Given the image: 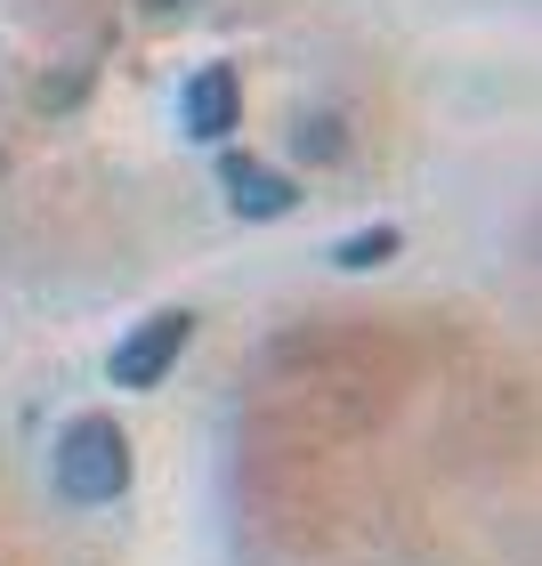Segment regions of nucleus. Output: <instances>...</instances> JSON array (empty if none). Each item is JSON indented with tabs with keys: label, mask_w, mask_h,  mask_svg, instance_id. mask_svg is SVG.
Returning a JSON list of instances; mask_svg holds the SVG:
<instances>
[{
	"label": "nucleus",
	"mask_w": 542,
	"mask_h": 566,
	"mask_svg": "<svg viewBox=\"0 0 542 566\" xmlns=\"http://www.w3.org/2000/svg\"><path fill=\"white\" fill-rule=\"evenodd\" d=\"M58 485L73 502H114L131 485V446H122L114 421H73L58 446Z\"/></svg>",
	"instance_id": "f257e3e1"
},
{
	"label": "nucleus",
	"mask_w": 542,
	"mask_h": 566,
	"mask_svg": "<svg viewBox=\"0 0 542 566\" xmlns=\"http://www.w3.org/2000/svg\"><path fill=\"white\" fill-rule=\"evenodd\" d=\"M187 340H195V316H187V307H163L154 324H138L131 340L114 348V365H106V373L122 380V389H154V380L178 365V348H187Z\"/></svg>",
	"instance_id": "f03ea898"
},
{
	"label": "nucleus",
	"mask_w": 542,
	"mask_h": 566,
	"mask_svg": "<svg viewBox=\"0 0 542 566\" xmlns=\"http://www.w3.org/2000/svg\"><path fill=\"white\" fill-rule=\"evenodd\" d=\"M219 187L236 202V219H283L300 202L292 178H275L268 163H251V154H219Z\"/></svg>",
	"instance_id": "7ed1b4c3"
},
{
	"label": "nucleus",
	"mask_w": 542,
	"mask_h": 566,
	"mask_svg": "<svg viewBox=\"0 0 542 566\" xmlns=\"http://www.w3.org/2000/svg\"><path fill=\"white\" fill-rule=\"evenodd\" d=\"M243 114V90H236V65H202L187 82V130L195 138H227Z\"/></svg>",
	"instance_id": "20e7f679"
},
{
	"label": "nucleus",
	"mask_w": 542,
	"mask_h": 566,
	"mask_svg": "<svg viewBox=\"0 0 542 566\" xmlns=\"http://www.w3.org/2000/svg\"><path fill=\"white\" fill-rule=\"evenodd\" d=\"M300 154H308V163H341V122L308 114V122H300Z\"/></svg>",
	"instance_id": "39448f33"
},
{
	"label": "nucleus",
	"mask_w": 542,
	"mask_h": 566,
	"mask_svg": "<svg viewBox=\"0 0 542 566\" xmlns=\"http://www.w3.org/2000/svg\"><path fill=\"white\" fill-rule=\"evenodd\" d=\"M389 251H397V235H389V227H373V235L341 243V268H373V260H389Z\"/></svg>",
	"instance_id": "423d86ee"
},
{
	"label": "nucleus",
	"mask_w": 542,
	"mask_h": 566,
	"mask_svg": "<svg viewBox=\"0 0 542 566\" xmlns=\"http://www.w3.org/2000/svg\"><path fill=\"white\" fill-rule=\"evenodd\" d=\"M146 9H187V0H146Z\"/></svg>",
	"instance_id": "0eeeda50"
}]
</instances>
